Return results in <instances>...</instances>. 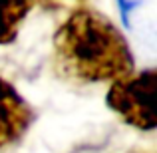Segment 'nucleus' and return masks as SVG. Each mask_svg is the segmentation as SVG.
I'll use <instances>...</instances> for the list:
<instances>
[{"instance_id": "obj_3", "label": "nucleus", "mask_w": 157, "mask_h": 153, "mask_svg": "<svg viewBox=\"0 0 157 153\" xmlns=\"http://www.w3.org/2000/svg\"><path fill=\"white\" fill-rule=\"evenodd\" d=\"M32 109L16 88L0 80V149L18 141L32 123Z\"/></svg>"}, {"instance_id": "obj_4", "label": "nucleus", "mask_w": 157, "mask_h": 153, "mask_svg": "<svg viewBox=\"0 0 157 153\" xmlns=\"http://www.w3.org/2000/svg\"><path fill=\"white\" fill-rule=\"evenodd\" d=\"M36 0H0V46L10 44L18 36L24 18L30 14Z\"/></svg>"}, {"instance_id": "obj_2", "label": "nucleus", "mask_w": 157, "mask_h": 153, "mask_svg": "<svg viewBox=\"0 0 157 153\" xmlns=\"http://www.w3.org/2000/svg\"><path fill=\"white\" fill-rule=\"evenodd\" d=\"M155 84L157 74L153 68L121 78L107 92V107L137 129H155Z\"/></svg>"}, {"instance_id": "obj_1", "label": "nucleus", "mask_w": 157, "mask_h": 153, "mask_svg": "<svg viewBox=\"0 0 157 153\" xmlns=\"http://www.w3.org/2000/svg\"><path fill=\"white\" fill-rule=\"evenodd\" d=\"M54 62L62 76L82 84L117 82L133 72L123 34L92 8H78L60 24L54 34Z\"/></svg>"}]
</instances>
